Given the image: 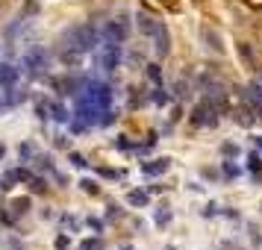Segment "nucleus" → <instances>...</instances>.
Returning <instances> with one entry per match:
<instances>
[{
    "label": "nucleus",
    "instance_id": "f257e3e1",
    "mask_svg": "<svg viewBox=\"0 0 262 250\" xmlns=\"http://www.w3.org/2000/svg\"><path fill=\"white\" fill-rule=\"evenodd\" d=\"M62 44L71 53H88L97 47V29L91 24H77L68 32H62Z\"/></svg>",
    "mask_w": 262,
    "mask_h": 250
},
{
    "label": "nucleus",
    "instance_id": "f03ea898",
    "mask_svg": "<svg viewBox=\"0 0 262 250\" xmlns=\"http://www.w3.org/2000/svg\"><path fill=\"white\" fill-rule=\"evenodd\" d=\"M21 65H24V71L32 74V77L44 74V71H47V53H44V47H29V50H24Z\"/></svg>",
    "mask_w": 262,
    "mask_h": 250
},
{
    "label": "nucleus",
    "instance_id": "7ed1b4c3",
    "mask_svg": "<svg viewBox=\"0 0 262 250\" xmlns=\"http://www.w3.org/2000/svg\"><path fill=\"white\" fill-rule=\"evenodd\" d=\"M83 97H86V100H91L100 112H106V109L112 106V88H109V85H103V83H91V85L83 91Z\"/></svg>",
    "mask_w": 262,
    "mask_h": 250
},
{
    "label": "nucleus",
    "instance_id": "20e7f679",
    "mask_svg": "<svg viewBox=\"0 0 262 250\" xmlns=\"http://www.w3.org/2000/svg\"><path fill=\"white\" fill-rule=\"evenodd\" d=\"M218 112H221V109L206 100V103H201V106L192 112V124H198V127H215V124H218Z\"/></svg>",
    "mask_w": 262,
    "mask_h": 250
},
{
    "label": "nucleus",
    "instance_id": "39448f33",
    "mask_svg": "<svg viewBox=\"0 0 262 250\" xmlns=\"http://www.w3.org/2000/svg\"><path fill=\"white\" fill-rule=\"evenodd\" d=\"M103 32H106V41H112V44H124V41L130 38V27H127V21H109Z\"/></svg>",
    "mask_w": 262,
    "mask_h": 250
},
{
    "label": "nucleus",
    "instance_id": "423d86ee",
    "mask_svg": "<svg viewBox=\"0 0 262 250\" xmlns=\"http://www.w3.org/2000/svg\"><path fill=\"white\" fill-rule=\"evenodd\" d=\"M118 65H121V44L106 41V47H103V53H100V68H103V71H115Z\"/></svg>",
    "mask_w": 262,
    "mask_h": 250
},
{
    "label": "nucleus",
    "instance_id": "0eeeda50",
    "mask_svg": "<svg viewBox=\"0 0 262 250\" xmlns=\"http://www.w3.org/2000/svg\"><path fill=\"white\" fill-rule=\"evenodd\" d=\"M153 38H156V53H159V56H168V50H171V35H168V27H165V24L156 27Z\"/></svg>",
    "mask_w": 262,
    "mask_h": 250
},
{
    "label": "nucleus",
    "instance_id": "6e6552de",
    "mask_svg": "<svg viewBox=\"0 0 262 250\" xmlns=\"http://www.w3.org/2000/svg\"><path fill=\"white\" fill-rule=\"evenodd\" d=\"M168 168H171V159H165V156H162V159L145 162V165H142V174H145V177H159V174H165Z\"/></svg>",
    "mask_w": 262,
    "mask_h": 250
},
{
    "label": "nucleus",
    "instance_id": "1a4fd4ad",
    "mask_svg": "<svg viewBox=\"0 0 262 250\" xmlns=\"http://www.w3.org/2000/svg\"><path fill=\"white\" fill-rule=\"evenodd\" d=\"M18 68L15 65H6V62H0V88H12L15 83H18Z\"/></svg>",
    "mask_w": 262,
    "mask_h": 250
},
{
    "label": "nucleus",
    "instance_id": "9d476101",
    "mask_svg": "<svg viewBox=\"0 0 262 250\" xmlns=\"http://www.w3.org/2000/svg\"><path fill=\"white\" fill-rule=\"evenodd\" d=\"M136 21H139V29H142V32H147V35H153V32H156V27H159V24H156L153 18H147V15H139Z\"/></svg>",
    "mask_w": 262,
    "mask_h": 250
},
{
    "label": "nucleus",
    "instance_id": "9b49d317",
    "mask_svg": "<svg viewBox=\"0 0 262 250\" xmlns=\"http://www.w3.org/2000/svg\"><path fill=\"white\" fill-rule=\"evenodd\" d=\"M50 112H53V118H56L59 124H68V121L74 118V115H68V109H65L62 103H50Z\"/></svg>",
    "mask_w": 262,
    "mask_h": 250
},
{
    "label": "nucleus",
    "instance_id": "f8f14e48",
    "mask_svg": "<svg viewBox=\"0 0 262 250\" xmlns=\"http://www.w3.org/2000/svg\"><path fill=\"white\" fill-rule=\"evenodd\" d=\"M204 35H206V41H212V50L215 53H224V44H221V38H218L215 29H204Z\"/></svg>",
    "mask_w": 262,
    "mask_h": 250
},
{
    "label": "nucleus",
    "instance_id": "ddd939ff",
    "mask_svg": "<svg viewBox=\"0 0 262 250\" xmlns=\"http://www.w3.org/2000/svg\"><path fill=\"white\" fill-rule=\"evenodd\" d=\"M127 200H130L133 206H147V200H150V197H147L145 192H130V194H127Z\"/></svg>",
    "mask_w": 262,
    "mask_h": 250
},
{
    "label": "nucleus",
    "instance_id": "4468645a",
    "mask_svg": "<svg viewBox=\"0 0 262 250\" xmlns=\"http://www.w3.org/2000/svg\"><path fill=\"white\" fill-rule=\"evenodd\" d=\"M53 248H56V250H68V248H71V239H68L65 233H59V236L53 239Z\"/></svg>",
    "mask_w": 262,
    "mask_h": 250
},
{
    "label": "nucleus",
    "instance_id": "2eb2a0df",
    "mask_svg": "<svg viewBox=\"0 0 262 250\" xmlns=\"http://www.w3.org/2000/svg\"><path fill=\"white\" fill-rule=\"evenodd\" d=\"M239 56L245 59V65H254V53H251V44H239Z\"/></svg>",
    "mask_w": 262,
    "mask_h": 250
},
{
    "label": "nucleus",
    "instance_id": "dca6fc26",
    "mask_svg": "<svg viewBox=\"0 0 262 250\" xmlns=\"http://www.w3.org/2000/svg\"><path fill=\"white\" fill-rule=\"evenodd\" d=\"M12 209H15L18 215H21V212H27V209H29V197H18V200L12 203Z\"/></svg>",
    "mask_w": 262,
    "mask_h": 250
},
{
    "label": "nucleus",
    "instance_id": "f3484780",
    "mask_svg": "<svg viewBox=\"0 0 262 250\" xmlns=\"http://www.w3.org/2000/svg\"><path fill=\"white\" fill-rule=\"evenodd\" d=\"M147 77H150L153 83H162V71H159V65H147Z\"/></svg>",
    "mask_w": 262,
    "mask_h": 250
},
{
    "label": "nucleus",
    "instance_id": "a211bd4d",
    "mask_svg": "<svg viewBox=\"0 0 262 250\" xmlns=\"http://www.w3.org/2000/svg\"><path fill=\"white\" fill-rule=\"evenodd\" d=\"M80 186H83V192H86V194H97V192H100V189H97V183H94V180H83V183H80Z\"/></svg>",
    "mask_w": 262,
    "mask_h": 250
},
{
    "label": "nucleus",
    "instance_id": "6ab92c4d",
    "mask_svg": "<svg viewBox=\"0 0 262 250\" xmlns=\"http://www.w3.org/2000/svg\"><path fill=\"white\" fill-rule=\"evenodd\" d=\"M71 162H74V168H86V165H88V162H86L80 153H71Z\"/></svg>",
    "mask_w": 262,
    "mask_h": 250
},
{
    "label": "nucleus",
    "instance_id": "aec40b11",
    "mask_svg": "<svg viewBox=\"0 0 262 250\" xmlns=\"http://www.w3.org/2000/svg\"><path fill=\"white\" fill-rule=\"evenodd\" d=\"M260 165H262L260 153H251V168H254V171H260Z\"/></svg>",
    "mask_w": 262,
    "mask_h": 250
},
{
    "label": "nucleus",
    "instance_id": "412c9836",
    "mask_svg": "<svg viewBox=\"0 0 262 250\" xmlns=\"http://www.w3.org/2000/svg\"><path fill=\"white\" fill-rule=\"evenodd\" d=\"M103 245L100 242H83V250H100Z\"/></svg>",
    "mask_w": 262,
    "mask_h": 250
},
{
    "label": "nucleus",
    "instance_id": "4be33fe9",
    "mask_svg": "<svg viewBox=\"0 0 262 250\" xmlns=\"http://www.w3.org/2000/svg\"><path fill=\"white\" fill-rule=\"evenodd\" d=\"M29 183H32V192H44V183L41 180H29Z\"/></svg>",
    "mask_w": 262,
    "mask_h": 250
},
{
    "label": "nucleus",
    "instance_id": "5701e85b",
    "mask_svg": "<svg viewBox=\"0 0 262 250\" xmlns=\"http://www.w3.org/2000/svg\"><path fill=\"white\" fill-rule=\"evenodd\" d=\"M254 141H257V144H260V147H262V136H257V139H254Z\"/></svg>",
    "mask_w": 262,
    "mask_h": 250
},
{
    "label": "nucleus",
    "instance_id": "b1692460",
    "mask_svg": "<svg viewBox=\"0 0 262 250\" xmlns=\"http://www.w3.org/2000/svg\"><path fill=\"white\" fill-rule=\"evenodd\" d=\"M0 106H3V100H0Z\"/></svg>",
    "mask_w": 262,
    "mask_h": 250
},
{
    "label": "nucleus",
    "instance_id": "393cba45",
    "mask_svg": "<svg viewBox=\"0 0 262 250\" xmlns=\"http://www.w3.org/2000/svg\"><path fill=\"white\" fill-rule=\"evenodd\" d=\"M260 209H262V203H260Z\"/></svg>",
    "mask_w": 262,
    "mask_h": 250
}]
</instances>
